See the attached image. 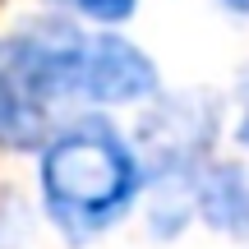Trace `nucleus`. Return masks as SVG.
Listing matches in <instances>:
<instances>
[{
	"label": "nucleus",
	"instance_id": "nucleus-2",
	"mask_svg": "<svg viewBox=\"0 0 249 249\" xmlns=\"http://www.w3.org/2000/svg\"><path fill=\"white\" fill-rule=\"evenodd\" d=\"M217 134V107L198 92L171 97L143 124V176H157L161 185H189L208 157V143Z\"/></svg>",
	"mask_w": 249,
	"mask_h": 249
},
{
	"label": "nucleus",
	"instance_id": "nucleus-3",
	"mask_svg": "<svg viewBox=\"0 0 249 249\" xmlns=\"http://www.w3.org/2000/svg\"><path fill=\"white\" fill-rule=\"evenodd\" d=\"M194 213L231 240H249V176L235 161H203L194 176Z\"/></svg>",
	"mask_w": 249,
	"mask_h": 249
},
{
	"label": "nucleus",
	"instance_id": "nucleus-6",
	"mask_svg": "<svg viewBox=\"0 0 249 249\" xmlns=\"http://www.w3.org/2000/svg\"><path fill=\"white\" fill-rule=\"evenodd\" d=\"M235 139H240V148H249V92H245V111H240V124H235Z\"/></svg>",
	"mask_w": 249,
	"mask_h": 249
},
{
	"label": "nucleus",
	"instance_id": "nucleus-5",
	"mask_svg": "<svg viewBox=\"0 0 249 249\" xmlns=\"http://www.w3.org/2000/svg\"><path fill=\"white\" fill-rule=\"evenodd\" d=\"M51 5L70 9V14H83V18H92V23H120V18L134 14L139 0H51Z\"/></svg>",
	"mask_w": 249,
	"mask_h": 249
},
{
	"label": "nucleus",
	"instance_id": "nucleus-7",
	"mask_svg": "<svg viewBox=\"0 0 249 249\" xmlns=\"http://www.w3.org/2000/svg\"><path fill=\"white\" fill-rule=\"evenodd\" d=\"M226 9H231V14H240V18H249V0H222Z\"/></svg>",
	"mask_w": 249,
	"mask_h": 249
},
{
	"label": "nucleus",
	"instance_id": "nucleus-4",
	"mask_svg": "<svg viewBox=\"0 0 249 249\" xmlns=\"http://www.w3.org/2000/svg\"><path fill=\"white\" fill-rule=\"evenodd\" d=\"M55 129H60V116H51V111L23 88V79H18L14 65H9L5 42H0V148H14V152L42 148Z\"/></svg>",
	"mask_w": 249,
	"mask_h": 249
},
{
	"label": "nucleus",
	"instance_id": "nucleus-1",
	"mask_svg": "<svg viewBox=\"0 0 249 249\" xmlns=\"http://www.w3.org/2000/svg\"><path fill=\"white\" fill-rule=\"evenodd\" d=\"M143 185V161L107 120L60 124L42 143V203L65 240H92L111 231Z\"/></svg>",
	"mask_w": 249,
	"mask_h": 249
}]
</instances>
